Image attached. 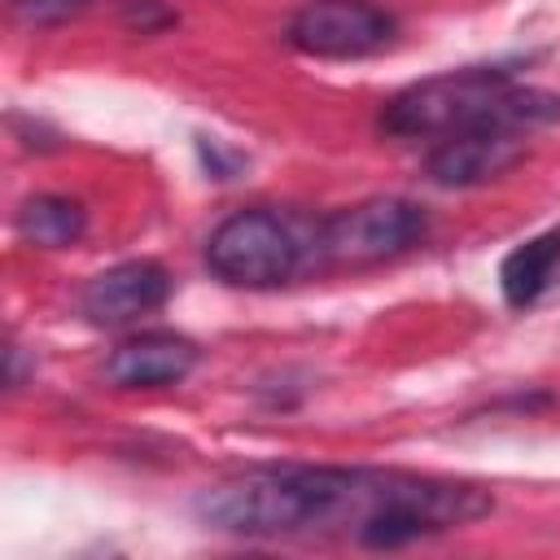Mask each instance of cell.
<instances>
[{
    "instance_id": "cell-3",
    "label": "cell",
    "mask_w": 560,
    "mask_h": 560,
    "mask_svg": "<svg viewBox=\"0 0 560 560\" xmlns=\"http://www.w3.org/2000/svg\"><path fill=\"white\" fill-rule=\"evenodd\" d=\"M206 267L232 289H280L315 267V223L271 206L236 210L206 236Z\"/></svg>"
},
{
    "instance_id": "cell-8",
    "label": "cell",
    "mask_w": 560,
    "mask_h": 560,
    "mask_svg": "<svg viewBox=\"0 0 560 560\" xmlns=\"http://www.w3.org/2000/svg\"><path fill=\"white\" fill-rule=\"evenodd\" d=\"M197 368V346L179 332H140L109 350L105 381L118 389H162L179 385Z\"/></svg>"
},
{
    "instance_id": "cell-4",
    "label": "cell",
    "mask_w": 560,
    "mask_h": 560,
    "mask_svg": "<svg viewBox=\"0 0 560 560\" xmlns=\"http://www.w3.org/2000/svg\"><path fill=\"white\" fill-rule=\"evenodd\" d=\"M429 219L407 197H368L315 223V267L319 271H363L416 249Z\"/></svg>"
},
{
    "instance_id": "cell-2",
    "label": "cell",
    "mask_w": 560,
    "mask_h": 560,
    "mask_svg": "<svg viewBox=\"0 0 560 560\" xmlns=\"http://www.w3.org/2000/svg\"><path fill=\"white\" fill-rule=\"evenodd\" d=\"M560 118V96L516 83L499 66H468L451 74L420 79L385 101L381 131L402 140H442L481 122H512L521 131Z\"/></svg>"
},
{
    "instance_id": "cell-5",
    "label": "cell",
    "mask_w": 560,
    "mask_h": 560,
    "mask_svg": "<svg viewBox=\"0 0 560 560\" xmlns=\"http://www.w3.org/2000/svg\"><path fill=\"white\" fill-rule=\"evenodd\" d=\"M289 48L319 61L372 57L394 39V18L372 0H311L284 26Z\"/></svg>"
},
{
    "instance_id": "cell-7",
    "label": "cell",
    "mask_w": 560,
    "mask_h": 560,
    "mask_svg": "<svg viewBox=\"0 0 560 560\" xmlns=\"http://www.w3.org/2000/svg\"><path fill=\"white\" fill-rule=\"evenodd\" d=\"M171 289H175V280L162 262L131 258V262H118V267H105L101 276H92L79 293V311L96 328H127V324L162 311Z\"/></svg>"
},
{
    "instance_id": "cell-6",
    "label": "cell",
    "mask_w": 560,
    "mask_h": 560,
    "mask_svg": "<svg viewBox=\"0 0 560 560\" xmlns=\"http://www.w3.org/2000/svg\"><path fill=\"white\" fill-rule=\"evenodd\" d=\"M525 158V131L512 122H481L455 136H442L424 162L438 188H477L508 175Z\"/></svg>"
},
{
    "instance_id": "cell-1",
    "label": "cell",
    "mask_w": 560,
    "mask_h": 560,
    "mask_svg": "<svg viewBox=\"0 0 560 560\" xmlns=\"http://www.w3.org/2000/svg\"><path fill=\"white\" fill-rule=\"evenodd\" d=\"M197 521L236 538L341 534L363 547H407L494 512V494L468 481L394 468L271 464L197 494Z\"/></svg>"
},
{
    "instance_id": "cell-10",
    "label": "cell",
    "mask_w": 560,
    "mask_h": 560,
    "mask_svg": "<svg viewBox=\"0 0 560 560\" xmlns=\"http://www.w3.org/2000/svg\"><path fill=\"white\" fill-rule=\"evenodd\" d=\"M13 228L26 245L35 249H66L83 236L88 228V210L74 201V197H61V192H39V197H26L13 214Z\"/></svg>"
},
{
    "instance_id": "cell-11",
    "label": "cell",
    "mask_w": 560,
    "mask_h": 560,
    "mask_svg": "<svg viewBox=\"0 0 560 560\" xmlns=\"http://www.w3.org/2000/svg\"><path fill=\"white\" fill-rule=\"evenodd\" d=\"M96 0H13L18 18L31 22V26H57V22H70L79 13H88Z\"/></svg>"
},
{
    "instance_id": "cell-9",
    "label": "cell",
    "mask_w": 560,
    "mask_h": 560,
    "mask_svg": "<svg viewBox=\"0 0 560 560\" xmlns=\"http://www.w3.org/2000/svg\"><path fill=\"white\" fill-rule=\"evenodd\" d=\"M560 271V228H547L529 241H521L503 262H499V289H503V302L512 311H525L534 306L551 280Z\"/></svg>"
}]
</instances>
